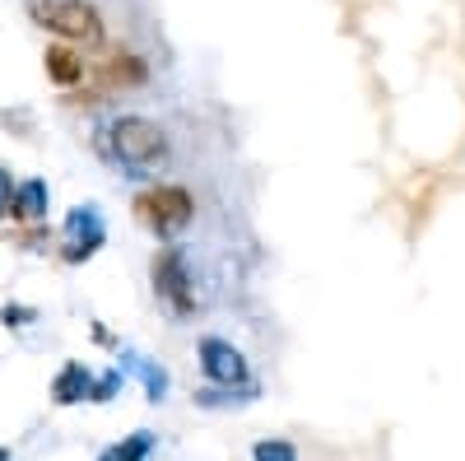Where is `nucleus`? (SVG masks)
I'll return each mask as SVG.
<instances>
[{
	"instance_id": "obj_1",
	"label": "nucleus",
	"mask_w": 465,
	"mask_h": 461,
	"mask_svg": "<svg viewBox=\"0 0 465 461\" xmlns=\"http://www.w3.org/2000/svg\"><path fill=\"white\" fill-rule=\"evenodd\" d=\"M107 149H112V159H122L126 168H153V164H163V154H168V135L149 117H116L107 126Z\"/></svg>"
},
{
	"instance_id": "obj_2",
	"label": "nucleus",
	"mask_w": 465,
	"mask_h": 461,
	"mask_svg": "<svg viewBox=\"0 0 465 461\" xmlns=\"http://www.w3.org/2000/svg\"><path fill=\"white\" fill-rule=\"evenodd\" d=\"M135 215L153 228V234H177V228H186L191 215H196V201H191L182 186H153L135 201Z\"/></svg>"
},
{
	"instance_id": "obj_3",
	"label": "nucleus",
	"mask_w": 465,
	"mask_h": 461,
	"mask_svg": "<svg viewBox=\"0 0 465 461\" xmlns=\"http://www.w3.org/2000/svg\"><path fill=\"white\" fill-rule=\"evenodd\" d=\"M43 24L74 47H98L103 43V15L94 5H84V0H56V5L43 10Z\"/></svg>"
},
{
	"instance_id": "obj_4",
	"label": "nucleus",
	"mask_w": 465,
	"mask_h": 461,
	"mask_svg": "<svg viewBox=\"0 0 465 461\" xmlns=\"http://www.w3.org/2000/svg\"><path fill=\"white\" fill-rule=\"evenodd\" d=\"M153 285H159V294L177 307V313H191V307H196V294H191V280L182 271V256L173 247H163L159 256H153Z\"/></svg>"
},
{
	"instance_id": "obj_5",
	"label": "nucleus",
	"mask_w": 465,
	"mask_h": 461,
	"mask_svg": "<svg viewBox=\"0 0 465 461\" xmlns=\"http://www.w3.org/2000/svg\"><path fill=\"white\" fill-rule=\"evenodd\" d=\"M94 75H98V89H135L144 85V61L135 52H112L103 61H94Z\"/></svg>"
},
{
	"instance_id": "obj_6",
	"label": "nucleus",
	"mask_w": 465,
	"mask_h": 461,
	"mask_svg": "<svg viewBox=\"0 0 465 461\" xmlns=\"http://www.w3.org/2000/svg\"><path fill=\"white\" fill-rule=\"evenodd\" d=\"M201 355H205V373L219 377V382H238V377H247L242 355L232 350V345H223V340H205V345H201Z\"/></svg>"
},
{
	"instance_id": "obj_7",
	"label": "nucleus",
	"mask_w": 465,
	"mask_h": 461,
	"mask_svg": "<svg viewBox=\"0 0 465 461\" xmlns=\"http://www.w3.org/2000/svg\"><path fill=\"white\" fill-rule=\"evenodd\" d=\"M47 75H52V80L56 85H74V80H80V75H84V61L80 56H74L70 47H47Z\"/></svg>"
},
{
	"instance_id": "obj_8",
	"label": "nucleus",
	"mask_w": 465,
	"mask_h": 461,
	"mask_svg": "<svg viewBox=\"0 0 465 461\" xmlns=\"http://www.w3.org/2000/svg\"><path fill=\"white\" fill-rule=\"evenodd\" d=\"M43 210H47V186L43 182H28L19 196L10 201V215H19V219H37Z\"/></svg>"
},
{
	"instance_id": "obj_9",
	"label": "nucleus",
	"mask_w": 465,
	"mask_h": 461,
	"mask_svg": "<svg viewBox=\"0 0 465 461\" xmlns=\"http://www.w3.org/2000/svg\"><path fill=\"white\" fill-rule=\"evenodd\" d=\"M84 382V368H65V377L56 382V401H74V387Z\"/></svg>"
},
{
	"instance_id": "obj_10",
	"label": "nucleus",
	"mask_w": 465,
	"mask_h": 461,
	"mask_svg": "<svg viewBox=\"0 0 465 461\" xmlns=\"http://www.w3.org/2000/svg\"><path fill=\"white\" fill-rule=\"evenodd\" d=\"M256 461H293V447H284V443H261V447H256Z\"/></svg>"
},
{
	"instance_id": "obj_11",
	"label": "nucleus",
	"mask_w": 465,
	"mask_h": 461,
	"mask_svg": "<svg viewBox=\"0 0 465 461\" xmlns=\"http://www.w3.org/2000/svg\"><path fill=\"white\" fill-rule=\"evenodd\" d=\"M140 452H144V438H135V443H131V447H126V452H122V447H116V452H112V456H107V461H135V456H140Z\"/></svg>"
},
{
	"instance_id": "obj_12",
	"label": "nucleus",
	"mask_w": 465,
	"mask_h": 461,
	"mask_svg": "<svg viewBox=\"0 0 465 461\" xmlns=\"http://www.w3.org/2000/svg\"><path fill=\"white\" fill-rule=\"evenodd\" d=\"M10 201H15V196H10V173H0V219L10 215Z\"/></svg>"
},
{
	"instance_id": "obj_13",
	"label": "nucleus",
	"mask_w": 465,
	"mask_h": 461,
	"mask_svg": "<svg viewBox=\"0 0 465 461\" xmlns=\"http://www.w3.org/2000/svg\"><path fill=\"white\" fill-rule=\"evenodd\" d=\"M0 461H5V447H0Z\"/></svg>"
}]
</instances>
